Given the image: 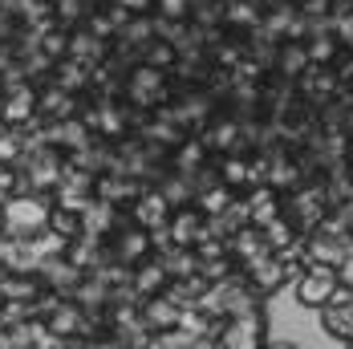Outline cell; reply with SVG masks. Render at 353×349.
Here are the masks:
<instances>
[{"label": "cell", "mask_w": 353, "mask_h": 349, "mask_svg": "<svg viewBox=\"0 0 353 349\" xmlns=\"http://www.w3.org/2000/svg\"><path fill=\"white\" fill-rule=\"evenodd\" d=\"M49 215H53V195L21 191V195L4 199V236L29 240V236H37V232L49 228Z\"/></svg>", "instance_id": "1"}, {"label": "cell", "mask_w": 353, "mask_h": 349, "mask_svg": "<svg viewBox=\"0 0 353 349\" xmlns=\"http://www.w3.org/2000/svg\"><path fill=\"white\" fill-rule=\"evenodd\" d=\"M325 215H329V191H325V179H309V183H301L296 191L284 195V219H288L301 236L313 232Z\"/></svg>", "instance_id": "2"}, {"label": "cell", "mask_w": 353, "mask_h": 349, "mask_svg": "<svg viewBox=\"0 0 353 349\" xmlns=\"http://www.w3.org/2000/svg\"><path fill=\"white\" fill-rule=\"evenodd\" d=\"M219 346L223 349H264L268 346V317H264V309L228 317L219 325Z\"/></svg>", "instance_id": "3"}, {"label": "cell", "mask_w": 353, "mask_h": 349, "mask_svg": "<svg viewBox=\"0 0 353 349\" xmlns=\"http://www.w3.org/2000/svg\"><path fill=\"white\" fill-rule=\"evenodd\" d=\"M337 288H341V272L329 268V264H305L301 277L292 280V292H296V301L305 309H321Z\"/></svg>", "instance_id": "4"}, {"label": "cell", "mask_w": 353, "mask_h": 349, "mask_svg": "<svg viewBox=\"0 0 353 349\" xmlns=\"http://www.w3.org/2000/svg\"><path fill=\"white\" fill-rule=\"evenodd\" d=\"M203 146L212 150V159H223V154H236V150H248V139H244V122L236 114H215L212 122L199 130Z\"/></svg>", "instance_id": "5"}, {"label": "cell", "mask_w": 353, "mask_h": 349, "mask_svg": "<svg viewBox=\"0 0 353 349\" xmlns=\"http://www.w3.org/2000/svg\"><path fill=\"white\" fill-rule=\"evenodd\" d=\"M240 272H244L248 284H252V288H256V292H260L264 301H268V297H276L281 288H288V284L296 280V272H292V268L284 264L276 252H268V256L252 260V264H248V268H240Z\"/></svg>", "instance_id": "6"}, {"label": "cell", "mask_w": 353, "mask_h": 349, "mask_svg": "<svg viewBox=\"0 0 353 349\" xmlns=\"http://www.w3.org/2000/svg\"><path fill=\"white\" fill-rule=\"evenodd\" d=\"M81 114V94H73L57 81H45L37 90V118L41 122H70Z\"/></svg>", "instance_id": "7"}, {"label": "cell", "mask_w": 353, "mask_h": 349, "mask_svg": "<svg viewBox=\"0 0 353 349\" xmlns=\"http://www.w3.org/2000/svg\"><path fill=\"white\" fill-rule=\"evenodd\" d=\"M317 313H321V329L345 346V341L353 337V288H345V284H341V288H337V292L321 305Z\"/></svg>", "instance_id": "8"}, {"label": "cell", "mask_w": 353, "mask_h": 349, "mask_svg": "<svg viewBox=\"0 0 353 349\" xmlns=\"http://www.w3.org/2000/svg\"><path fill=\"white\" fill-rule=\"evenodd\" d=\"M167 232H171V244H175V248H199L208 236H212V228H208V215L195 208V203H187V208H175V211H171V223H167Z\"/></svg>", "instance_id": "9"}, {"label": "cell", "mask_w": 353, "mask_h": 349, "mask_svg": "<svg viewBox=\"0 0 353 349\" xmlns=\"http://www.w3.org/2000/svg\"><path fill=\"white\" fill-rule=\"evenodd\" d=\"M0 102H4V126H41L37 118V86L21 81L12 90H0Z\"/></svg>", "instance_id": "10"}, {"label": "cell", "mask_w": 353, "mask_h": 349, "mask_svg": "<svg viewBox=\"0 0 353 349\" xmlns=\"http://www.w3.org/2000/svg\"><path fill=\"white\" fill-rule=\"evenodd\" d=\"M171 211H175V203H171L159 187H146L139 199H134V208H130V223L154 232V228H167V223H171Z\"/></svg>", "instance_id": "11"}, {"label": "cell", "mask_w": 353, "mask_h": 349, "mask_svg": "<svg viewBox=\"0 0 353 349\" xmlns=\"http://www.w3.org/2000/svg\"><path fill=\"white\" fill-rule=\"evenodd\" d=\"M167 284H171V272H167V260L154 252V256H146L142 264L130 268V288L139 292L142 301L146 297H159V292H167Z\"/></svg>", "instance_id": "12"}, {"label": "cell", "mask_w": 353, "mask_h": 349, "mask_svg": "<svg viewBox=\"0 0 353 349\" xmlns=\"http://www.w3.org/2000/svg\"><path fill=\"white\" fill-rule=\"evenodd\" d=\"M228 256L236 260V268H248L252 260L268 256V244H264V232H260L256 223H244L240 232H232V236H228Z\"/></svg>", "instance_id": "13"}, {"label": "cell", "mask_w": 353, "mask_h": 349, "mask_svg": "<svg viewBox=\"0 0 353 349\" xmlns=\"http://www.w3.org/2000/svg\"><path fill=\"white\" fill-rule=\"evenodd\" d=\"M244 208H248V223L264 228L276 215H284V195L272 191V187H252V191H244Z\"/></svg>", "instance_id": "14"}, {"label": "cell", "mask_w": 353, "mask_h": 349, "mask_svg": "<svg viewBox=\"0 0 353 349\" xmlns=\"http://www.w3.org/2000/svg\"><path fill=\"white\" fill-rule=\"evenodd\" d=\"M179 317H183V309H179L167 292L142 301V325H146L150 333H171V329H179Z\"/></svg>", "instance_id": "15"}, {"label": "cell", "mask_w": 353, "mask_h": 349, "mask_svg": "<svg viewBox=\"0 0 353 349\" xmlns=\"http://www.w3.org/2000/svg\"><path fill=\"white\" fill-rule=\"evenodd\" d=\"M313 61H309V49H305V41H281L276 45V61H272V73H281L288 81H296L301 73L309 70Z\"/></svg>", "instance_id": "16"}, {"label": "cell", "mask_w": 353, "mask_h": 349, "mask_svg": "<svg viewBox=\"0 0 353 349\" xmlns=\"http://www.w3.org/2000/svg\"><path fill=\"white\" fill-rule=\"evenodd\" d=\"M236 199H240V191H232L228 183H212V187H203V191L195 195V208L212 219V215H223V211L232 208Z\"/></svg>", "instance_id": "17"}, {"label": "cell", "mask_w": 353, "mask_h": 349, "mask_svg": "<svg viewBox=\"0 0 353 349\" xmlns=\"http://www.w3.org/2000/svg\"><path fill=\"white\" fill-rule=\"evenodd\" d=\"M203 292H208V280L203 277H179V280L167 284V297L175 301L179 309H199Z\"/></svg>", "instance_id": "18"}, {"label": "cell", "mask_w": 353, "mask_h": 349, "mask_svg": "<svg viewBox=\"0 0 353 349\" xmlns=\"http://www.w3.org/2000/svg\"><path fill=\"white\" fill-rule=\"evenodd\" d=\"M260 232H264V244H268V252H284V248L301 244V232H296V228H292L284 215H276L272 223H264Z\"/></svg>", "instance_id": "19"}, {"label": "cell", "mask_w": 353, "mask_h": 349, "mask_svg": "<svg viewBox=\"0 0 353 349\" xmlns=\"http://www.w3.org/2000/svg\"><path fill=\"white\" fill-rule=\"evenodd\" d=\"M195 0H154V21L159 25H187Z\"/></svg>", "instance_id": "20"}, {"label": "cell", "mask_w": 353, "mask_h": 349, "mask_svg": "<svg viewBox=\"0 0 353 349\" xmlns=\"http://www.w3.org/2000/svg\"><path fill=\"white\" fill-rule=\"evenodd\" d=\"M21 191H25V174H21V167L0 163V203L12 199V195H21Z\"/></svg>", "instance_id": "21"}, {"label": "cell", "mask_w": 353, "mask_h": 349, "mask_svg": "<svg viewBox=\"0 0 353 349\" xmlns=\"http://www.w3.org/2000/svg\"><path fill=\"white\" fill-rule=\"evenodd\" d=\"M329 25H333V37H337V45H341V53H353V8L337 12Z\"/></svg>", "instance_id": "22"}, {"label": "cell", "mask_w": 353, "mask_h": 349, "mask_svg": "<svg viewBox=\"0 0 353 349\" xmlns=\"http://www.w3.org/2000/svg\"><path fill=\"white\" fill-rule=\"evenodd\" d=\"M114 4H122L130 17H154V0H114Z\"/></svg>", "instance_id": "23"}, {"label": "cell", "mask_w": 353, "mask_h": 349, "mask_svg": "<svg viewBox=\"0 0 353 349\" xmlns=\"http://www.w3.org/2000/svg\"><path fill=\"white\" fill-rule=\"evenodd\" d=\"M337 272H341V284H345V288H353V248H350V256L341 260V268H337Z\"/></svg>", "instance_id": "24"}, {"label": "cell", "mask_w": 353, "mask_h": 349, "mask_svg": "<svg viewBox=\"0 0 353 349\" xmlns=\"http://www.w3.org/2000/svg\"><path fill=\"white\" fill-rule=\"evenodd\" d=\"M191 349H223V346H219V337H215V333H208V337H195Z\"/></svg>", "instance_id": "25"}, {"label": "cell", "mask_w": 353, "mask_h": 349, "mask_svg": "<svg viewBox=\"0 0 353 349\" xmlns=\"http://www.w3.org/2000/svg\"><path fill=\"white\" fill-rule=\"evenodd\" d=\"M264 349H301V346H292V341H268Z\"/></svg>", "instance_id": "26"}, {"label": "cell", "mask_w": 353, "mask_h": 349, "mask_svg": "<svg viewBox=\"0 0 353 349\" xmlns=\"http://www.w3.org/2000/svg\"><path fill=\"white\" fill-rule=\"evenodd\" d=\"M0 232H4V203H0Z\"/></svg>", "instance_id": "27"}, {"label": "cell", "mask_w": 353, "mask_h": 349, "mask_svg": "<svg viewBox=\"0 0 353 349\" xmlns=\"http://www.w3.org/2000/svg\"><path fill=\"white\" fill-rule=\"evenodd\" d=\"M0 126H4V102H0Z\"/></svg>", "instance_id": "28"}, {"label": "cell", "mask_w": 353, "mask_h": 349, "mask_svg": "<svg viewBox=\"0 0 353 349\" xmlns=\"http://www.w3.org/2000/svg\"><path fill=\"white\" fill-rule=\"evenodd\" d=\"M345 349H353V337H350V341H345Z\"/></svg>", "instance_id": "29"}]
</instances>
